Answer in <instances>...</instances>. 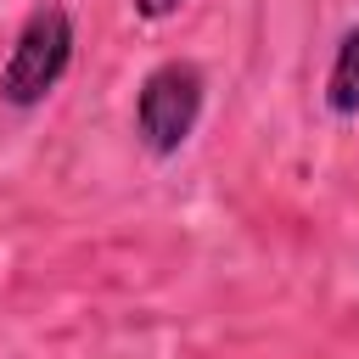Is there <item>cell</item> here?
I'll return each mask as SVG.
<instances>
[{
  "mask_svg": "<svg viewBox=\"0 0 359 359\" xmlns=\"http://www.w3.org/2000/svg\"><path fill=\"white\" fill-rule=\"evenodd\" d=\"M73 50H79V28H73V11L62 0H45L22 17L6 62H0V101L11 112H34L56 95V84L67 79L73 67Z\"/></svg>",
  "mask_w": 359,
  "mask_h": 359,
  "instance_id": "cell-1",
  "label": "cell"
},
{
  "mask_svg": "<svg viewBox=\"0 0 359 359\" xmlns=\"http://www.w3.org/2000/svg\"><path fill=\"white\" fill-rule=\"evenodd\" d=\"M208 112V73L191 56H163L140 90H135V140L146 157L168 163L191 146L196 123Z\"/></svg>",
  "mask_w": 359,
  "mask_h": 359,
  "instance_id": "cell-2",
  "label": "cell"
},
{
  "mask_svg": "<svg viewBox=\"0 0 359 359\" xmlns=\"http://www.w3.org/2000/svg\"><path fill=\"white\" fill-rule=\"evenodd\" d=\"M320 107L325 118L337 123H353L359 118V22H348L331 45V62H325V84H320Z\"/></svg>",
  "mask_w": 359,
  "mask_h": 359,
  "instance_id": "cell-3",
  "label": "cell"
},
{
  "mask_svg": "<svg viewBox=\"0 0 359 359\" xmlns=\"http://www.w3.org/2000/svg\"><path fill=\"white\" fill-rule=\"evenodd\" d=\"M180 6H185V0H129V11H135L140 22H168V17H180Z\"/></svg>",
  "mask_w": 359,
  "mask_h": 359,
  "instance_id": "cell-4",
  "label": "cell"
}]
</instances>
